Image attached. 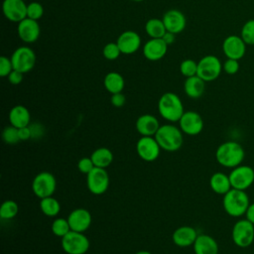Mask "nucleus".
Instances as JSON below:
<instances>
[{"label": "nucleus", "mask_w": 254, "mask_h": 254, "mask_svg": "<svg viewBox=\"0 0 254 254\" xmlns=\"http://www.w3.org/2000/svg\"><path fill=\"white\" fill-rule=\"evenodd\" d=\"M245 152L243 147L235 141H226L220 144L215 152L217 163L225 168L233 169L243 162Z\"/></svg>", "instance_id": "f257e3e1"}, {"label": "nucleus", "mask_w": 254, "mask_h": 254, "mask_svg": "<svg viewBox=\"0 0 254 254\" xmlns=\"http://www.w3.org/2000/svg\"><path fill=\"white\" fill-rule=\"evenodd\" d=\"M154 137L161 149L168 152L180 150L184 143L183 131L173 124L161 125Z\"/></svg>", "instance_id": "f03ea898"}, {"label": "nucleus", "mask_w": 254, "mask_h": 254, "mask_svg": "<svg viewBox=\"0 0 254 254\" xmlns=\"http://www.w3.org/2000/svg\"><path fill=\"white\" fill-rule=\"evenodd\" d=\"M249 204V196L245 190L231 189L229 191L223 194V208L225 212L232 217H240L244 215Z\"/></svg>", "instance_id": "7ed1b4c3"}, {"label": "nucleus", "mask_w": 254, "mask_h": 254, "mask_svg": "<svg viewBox=\"0 0 254 254\" xmlns=\"http://www.w3.org/2000/svg\"><path fill=\"white\" fill-rule=\"evenodd\" d=\"M160 115L169 122H177L184 114V104L180 96L174 92H166L158 101Z\"/></svg>", "instance_id": "20e7f679"}, {"label": "nucleus", "mask_w": 254, "mask_h": 254, "mask_svg": "<svg viewBox=\"0 0 254 254\" xmlns=\"http://www.w3.org/2000/svg\"><path fill=\"white\" fill-rule=\"evenodd\" d=\"M221 70L222 64L220 60L213 55H207L198 61L196 75L208 82L215 80L220 75Z\"/></svg>", "instance_id": "39448f33"}, {"label": "nucleus", "mask_w": 254, "mask_h": 254, "mask_svg": "<svg viewBox=\"0 0 254 254\" xmlns=\"http://www.w3.org/2000/svg\"><path fill=\"white\" fill-rule=\"evenodd\" d=\"M232 241L240 248L250 246L254 241V224L248 219H239L235 222L231 232Z\"/></svg>", "instance_id": "423d86ee"}, {"label": "nucleus", "mask_w": 254, "mask_h": 254, "mask_svg": "<svg viewBox=\"0 0 254 254\" xmlns=\"http://www.w3.org/2000/svg\"><path fill=\"white\" fill-rule=\"evenodd\" d=\"M62 248L66 254H85L89 248V240L83 232L70 230L62 238Z\"/></svg>", "instance_id": "0eeeda50"}, {"label": "nucleus", "mask_w": 254, "mask_h": 254, "mask_svg": "<svg viewBox=\"0 0 254 254\" xmlns=\"http://www.w3.org/2000/svg\"><path fill=\"white\" fill-rule=\"evenodd\" d=\"M10 59L13 64V68L23 73L31 71L36 64V54L27 46L17 48Z\"/></svg>", "instance_id": "6e6552de"}, {"label": "nucleus", "mask_w": 254, "mask_h": 254, "mask_svg": "<svg viewBox=\"0 0 254 254\" xmlns=\"http://www.w3.org/2000/svg\"><path fill=\"white\" fill-rule=\"evenodd\" d=\"M57 189V181L49 172L39 173L32 182V190L39 198L52 196Z\"/></svg>", "instance_id": "1a4fd4ad"}, {"label": "nucleus", "mask_w": 254, "mask_h": 254, "mask_svg": "<svg viewBox=\"0 0 254 254\" xmlns=\"http://www.w3.org/2000/svg\"><path fill=\"white\" fill-rule=\"evenodd\" d=\"M232 189L246 190L254 183V169L247 165H239L228 175Z\"/></svg>", "instance_id": "9d476101"}, {"label": "nucleus", "mask_w": 254, "mask_h": 254, "mask_svg": "<svg viewBox=\"0 0 254 254\" xmlns=\"http://www.w3.org/2000/svg\"><path fill=\"white\" fill-rule=\"evenodd\" d=\"M109 175L105 169L94 168L86 175L88 190L96 195L104 193L109 187Z\"/></svg>", "instance_id": "9b49d317"}, {"label": "nucleus", "mask_w": 254, "mask_h": 254, "mask_svg": "<svg viewBox=\"0 0 254 254\" xmlns=\"http://www.w3.org/2000/svg\"><path fill=\"white\" fill-rule=\"evenodd\" d=\"M138 156L146 162H153L160 156L161 147L154 136H142L136 144Z\"/></svg>", "instance_id": "f8f14e48"}, {"label": "nucleus", "mask_w": 254, "mask_h": 254, "mask_svg": "<svg viewBox=\"0 0 254 254\" xmlns=\"http://www.w3.org/2000/svg\"><path fill=\"white\" fill-rule=\"evenodd\" d=\"M178 122L183 133L190 136H195L203 129V120L195 111H185Z\"/></svg>", "instance_id": "ddd939ff"}, {"label": "nucleus", "mask_w": 254, "mask_h": 254, "mask_svg": "<svg viewBox=\"0 0 254 254\" xmlns=\"http://www.w3.org/2000/svg\"><path fill=\"white\" fill-rule=\"evenodd\" d=\"M222 52L227 59L239 61L246 53V43L240 36L230 35L223 40Z\"/></svg>", "instance_id": "4468645a"}, {"label": "nucleus", "mask_w": 254, "mask_h": 254, "mask_svg": "<svg viewBox=\"0 0 254 254\" xmlns=\"http://www.w3.org/2000/svg\"><path fill=\"white\" fill-rule=\"evenodd\" d=\"M27 5L24 0H4L2 11L6 19L19 23L27 18Z\"/></svg>", "instance_id": "2eb2a0df"}, {"label": "nucleus", "mask_w": 254, "mask_h": 254, "mask_svg": "<svg viewBox=\"0 0 254 254\" xmlns=\"http://www.w3.org/2000/svg\"><path fill=\"white\" fill-rule=\"evenodd\" d=\"M17 32L21 41L27 44H32L39 39L41 28L38 21L27 17L18 23Z\"/></svg>", "instance_id": "dca6fc26"}, {"label": "nucleus", "mask_w": 254, "mask_h": 254, "mask_svg": "<svg viewBox=\"0 0 254 254\" xmlns=\"http://www.w3.org/2000/svg\"><path fill=\"white\" fill-rule=\"evenodd\" d=\"M67 221L72 231L84 232L89 228L92 221V217L87 209L79 207L73 209L68 214Z\"/></svg>", "instance_id": "f3484780"}, {"label": "nucleus", "mask_w": 254, "mask_h": 254, "mask_svg": "<svg viewBox=\"0 0 254 254\" xmlns=\"http://www.w3.org/2000/svg\"><path fill=\"white\" fill-rule=\"evenodd\" d=\"M121 54L132 55L136 53L141 47V38L135 31H124L122 32L116 41Z\"/></svg>", "instance_id": "a211bd4d"}, {"label": "nucleus", "mask_w": 254, "mask_h": 254, "mask_svg": "<svg viewBox=\"0 0 254 254\" xmlns=\"http://www.w3.org/2000/svg\"><path fill=\"white\" fill-rule=\"evenodd\" d=\"M162 20L165 24L166 30L176 35L182 33L187 25V19L185 15L183 14V12L177 9L168 10L164 14Z\"/></svg>", "instance_id": "6ab92c4d"}, {"label": "nucleus", "mask_w": 254, "mask_h": 254, "mask_svg": "<svg viewBox=\"0 0 254 254\" xmlns=\"http://www.w3.org/2000/svg\"><path fill=\"white\" fill-rule=\"evenodd\" d=\"M168 51V45L163 39H150L143 46L144 57L151 61L156 62L163 59Z\"/></svg>", "instance_id": "aec40b11"}, {"label": "nucleus", "mask_w": 254, "mask_h": 254, "mask_svg": "<svg viewBox=\"0 0 254 254\" xmlns=\"http://www.w3.org/2000/svg\"><path fill=\"white\" fill-rule=\"evenodd\" d=\"M196 230L189 225H184L178 227L173 235L172 240L174 244H176L179 247H189L190 245H193L196 237H197Z\"/></svg>", "instance_id": "412c9836"}, {"label": "nucleus", "mask_w": 254, "mask_h": 254, "mask_svg": "<svg viewBox=\"0 0 254 254\" xmlns=\"http://www.w3.org/2000/svg\"><path fill=\"white\" fill-rule=\"evenodd\" d=\"M159 120L152 114H143L136 120L135 127L141 136H155L160 128Z\"/></svg>", "instance_id": "4be33fe9"}, {"label": "nucleus", "mask_w": 254, "mask_h": 254, "mask_svg": "<svg viewBox=\"0 0 254 254\" xmlns=\"http://www.w3.org/2000/svg\"><path fill=\"white\" fill-rule=\"evenodd\" d=\"M192 246L194 254H218V244L208 234H198Z\"/></svg>", "instance_id": "5701e85b"}, {"label": "nucleus", "mask_w": 254, "mask_h": 254, "mask_svg": "<svg viewBox=\"0 0 254 254\" xmlns=\"http://www.w3.org/2000/svg\"><path fill=\"white\" fill-rule=\"evenodd\" d=\"M9 122L10 125L18 129L29 126L31 122L30 111L24 105H15L9 112Z\"/></svg>", "instance_id": "b1692460"}, {"label": "nucleus", "mask_w": 254, "mask_h": 254, "mask_svg": "<svg viewBox=\"0 0 254 254\" xmlns=\"http://www.w3.org/2000/svg\"><path fill=\"white\" fill-rule=\"evenodd\" d=\"M184 90L190 98H199L205 90V81L198 75L187 77L184 82Z\"/></svg>", "instance_id": "393cba45"}, {"label": "nucleus", "mask_w": 254, "mask_h": 254, "mask_svg": "<svg viewBox=\"0 0 254 254\" xmlns=\"http://www.w3.org/2000/svg\"><path fill=\"white\" fill-rule=\"evenodd\" d=\"M209 186L210 189L217 194H225L232 189L229 176L221 172L214 173L210 177Z\"/></svg>", "instance_id": "a878e982"}, {"label": "nucleus", "mask_w": 254, "mask_h": 254, "mask_svg": "<svg viewBox=\"0 0 254 254\" xmlns=\"http://www.w3.org/2000/svg\"><path fill=\"white\" fill-rule=\"evenodd\" d=\"M103 85L109 93L114 94V93L122 92L125 85V81L123 76L119 72L110 71L106 73V75L104 76Z\"/></svg>", "instance_id": "bb28decb"}, {"label": "nucleus", "mask_w": 254, "mask_h": 254, "mask_svg": "<svg viewBox=\"0 0 254 254\" xmlns=\"http://www.w3.org/2000/svg\"><path fill=\"white\" fill-rule=\"evenodd\" d=\"M94 167L106 169L113 161V154L110 149L106 147H99L95 149L90 156Z\"/></svg>", "instance_id": "cd10ccee"}, {"label": "nucleus", "mask_w": 254, "mask_h": 254, "mask_svg": "<svg viewBox=\"0 0 254 254\" xmlns=\"http://www.w3.org/2000/svg\"><path fill=\"white\" fill-rule=\"evenodd\" d=\"M145 31L150 39H162L167 32L163 20L158 18L149 19L145 24Z\"/></svg>", "instance_id": "c85d7f7f"}, {"label": "nucleus", "mask_w": 254, "mask_h": 254, "mask_svg": "<svg viewBox=\"0 0 254 254\" xmlns=\"http://www.w3.org/2000/svg\"><path fill=\"white\" fill-rule=\"evenodd\" d=\"M40 208L45 215L50 217H55L60 213L61 204L59 200L52 195V196L41 198Z\"/></svg>", "instance_id": "c756f323"}, {"label": "nucleus", "mask_w": 254, "mask_h": 254, "mask_svg": "<svg viewBox=\"0 0 254 254\" xmlns=\"http://www.w3.org/2000/svg\"><path fill=\"white\" fill-rule=\"evenodd\" d=\"M19 211V206L16 201L12 199H7L2 202L0 206V217L2 219H12Z\"/></svg>", "instance_id": "7c9ffc66"}, {"label": "nucleus", "mask_w": 254, "mask_h": 254, "mask_svg": "<svg viewBox=\"0 0 254 254\" xmlns=\"http://www.w3.org/2000/svg\"><path fill=\"white\" fill-rule=\"evenodd\" d=\"M51 228H52L53 234L61 238H63L71 230L69 223L67 221V218H63V217L54 219V221L52 222Z\"/></svg>", "instance_id": "2f4dec72"}, {"label": "nucleus", "mask_w": 254, "mask_h": 254, "mask_svg": "<svg viewBox=\"0 0 254 254\" xmlns=\"http://www.w3.org/2000/svg\"><path fill=\"white\" fill-rule=\"evenodd\" d=\"M240 37L246 45H254V19L248 20L241 29Z\"/></svg>", "instance_id": "473e14b6"}, {"label": "nucleus", "mask_w": 254, "mask_h": 254, "mask_svg": "<svg viewBox=\"0 0 254 254\" xmlns=\"http://www.w3.org/2000/svg\"><path fill=\"white\" fill-rule=\"evenodd\" d=\"M180 71L184 76H186V78L196 75L197 63L194 62L193 60H190V59L185 60L180 64Z\"/></svg>", "instance_id": "72a5a7b5"}, {"label": "nucleus", "mask_w": 254, "mask_h": 254, "mask_svg": "<svg viewBox=\"0 0 254 254\" xmlns=\"http://www.w3.org/2000/svg\"><path fill=\"white\" fill-rule=\"evenodd\" d=\"M2 139L6 144H9V145H13L20 142L18 128L12 125L5 127L2 132Z\"/></svg>", "instance_id": "f704fd0d"}, {"label": "nucleus", "mask_w": 254, "mask_h": 254, "mask_svg": "<svg viewBox=\"0 0 254 254\" xmlns=\"http://www.w3.org/2000/svg\"><path fill=\"white\" fill-rule=\"evenodd\" d=\"M44 15V8L41 3L34 1L27 5V17L38 21Z\"/></svg>", "instance_id": "c9c22d12"}, {"label": "nucleus", "mask_w": 254, "mask_h": 254, "mask_svg": "<svg viewBox=\"0 0 254 254\" xmlns=\"http://www.w3.org/2000/svg\"><path fill=\"white\" fill-rule=\"evenodd\" d=\"M102 55L106 60L114 61L119 58V56L121 55V51L117 43H108L103 47Z\"/></svg>", "instance_id": "e433bc0d"}, {"label": "nucleus", "mask_w": 254, "mask_h": 254, "mask_svg": "<svg viewBox=\"0 0 254 254\" xmlns=\"http://www.w3.org/2000/svg\"><path fill=\"white\" fill-rule=\"evenodd\" d=\"M13 69L14 68H13V64L11 59L5 56L0 57V76L2 77L8 76Z\"/></svg>", "instance_id": "4c0bfd02"}, {"label": "nucleus", "mask_w": 254, "mask_h": 254, "mask_svg": "<svg viewBox=\"0 0 254 254\" xmlns=\"http://www.w3.org/2000/svg\"><path fill=\"white\" fill-rule=\"evenodd\" d=\"M94 164L91 160V158H87V157H83L81 158L78 162H77V169L79 170L80 173L87 175L88 173H90L93 169H94Z\"/></svg>", "instance_id": "58836bf2"}, {"label": "nucleus", "mask_w": 254, "mask_h": 254, "mask_svg": "<svg viewBox=\"0 0 254 254\" xmlns=\"http://www.w3.org/2000/svg\"><path fill=\"white\" fill-rule=\"evenodd\" d=\"M239 62L237 60L233 59H227L223 64H222V69L227 73V74H235L239 70Z\"/></svg>", "instance_id": "ea45409f"}, {"label": "nucleus", "mask_w": 254, "mask_h": 254, "mask_svg": "<svg viewBox=\"0 0 254 254\" xmlns=\"http://www.w3.org/2000/svg\"><path fill=\"white\" fill-rule=\"evenodd\" d=\"M110 102L114 107L120 108L122 107L125 102H126V97L122 92H118V93H114L111 94V98H110Z\"/></svg>", "instance_id": "a19ab883"}, {"label": "nucleus", "mask_w": 254, "mask_h": 254, "mask_svg": "<svg viewBox=\"0 0 254 254\" xmlns=\"http://www.w3.org/2000/svg\"><path fill=\"white\" fill-rule=\"evenodd\" d=\"M23 75H24L23 72H20V71H18V70L13 69V70L9 73V75H8L7 77H8V80H9V82H10L11 84L17 85V84H20V83L22 82V80H23Z\"/></svg>", "instance_id": "79ce46f5"}, {"label": "nucleus", "mask_w": 254, "mask_h": 254, "mask_svg": "<svg viewBox=\"0 0 254 254\" xmlns=\"http://www.w3.org/2000/svg\"><path fill=\"white\" fill-rule=\"evenodd\" d=\"M18 132H19L20 141H27L30 138H32V130H31V127L29 126L19 128Z\"/></svg>", "instance_id": "37998d69"}, {"label": "nucleus", "mask_w": 254, "mask_h": 254, "mask_svg": "<svg viewBox=\"0 0 254 254\" xmlns=\"http://www.w3.org/2000/svg\"><path fill=\"white\" fill-rule=\"evenodd\" d=\"M162 39H163V41H164L168 46H169V45H172V44L175 42V40H176V34L167 31V32L164 34V36L162 37Z\"/></svg>", "instance_id": "c03bdc74"}, {"label": "nucleus", "mask_w": 254, "mask_h": 254, "mask_svg": "<svg viewBox=\"0 0 254 254\" xmlns=\"http://www.w3.org/2000/svg\"><path fill=\"white\" fill-rule=\"evenodd\" d=\"M245 216H246V219H248L250 222H252L254 224V202L249 204V206L246 210Z\"/></svg>", "instance_id": "a18cd8bd"}, {"label": "nucleus", "mask_w": 254, "mask_h": 254, "mask_svg": "<svg viewBox=\"0 0 254 254\" xmlns=\"http://www.w3.org/2000/svg\"><path fill=\"white\" fill-rule=\"evenodd\" d=\"M134 254H152V253L149 252V251H147V250H140V251L135 252Z\"/></svg>", "instance_id": "49530a36"}, {"label": "nucleus", "mask_w": 254, "mask_h": 254, "mask_svg": "<svg viewBox=\"0 0 254 254\" xmlns=\"http://www.w3.org/2000/svg\"><path fill=\"white\" fill-rule=\"evenodd\" d=\"M130 1H134V2H142L144 0H130Z\"/></svg>", "instance_id": "de8ad7c7"}, {"label": "nucleus", "mask_w": 254, "mask_h": 254, "mask_svg": "<svg viewBox=\"0 0 254 254\" xmlns=\"http://www.w3.org/2000/svg\"><path fill=\"white\" fill-rule=\"evenodd\" d=\"M96 254H100V253H96Z\"/></svg>", "instance_id": "09e8293b"}]
</instances>
